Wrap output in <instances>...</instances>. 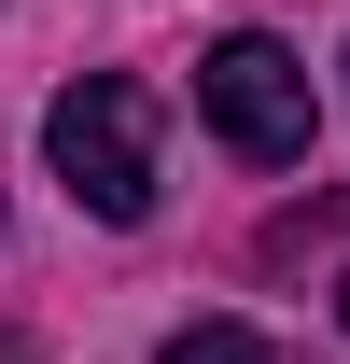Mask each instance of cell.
Segmentation results:
<instances>
[{
	"label": "cell",
	"instance_id": "6da1fadb",
	"mask_svg": "<svg viewBox=\"0 0 350 364\" xmlns=\"http://www.w3.org/2000/svg\"><path fill=\"white\" fill-rule=\"evenodd\" d=\"M43 154H56V182H70V210L140 225V210H154V85L85 70V85L43 112Z\"/></svg>",
	"mask_w": 350,
	"mask_h": 364
},
{
	"label": "cell",
	"instance_id": "7a4b0ae2",
	"mask_svg": "<svg viewBox=\"0 0 350 364\" xmlns=\"http://www.w3.org/2000/svg\"><path fill=\"white\" fill-rule=\"evenodd\" d=\"M196 112H211V140L238 154V168H295L308 127H322V98H308V56L266 43V28H238V43L196 56Z\"/></svg>",
	"mask_w": 350,
	"mask_h": 364
},
{
	"label": "cell",
	"instance_id": "3957f363",
	"mask_svg": "<svg viewBox=\"0 0 350 364\" xmlns=\"http://www.w3.org/2000/svg\"><path fill=\"white\" fill-rule=\"evenodd\" d=\"M154 364H266V336H253V322H182Z\"/></svg>",
	"mask_w": 350,
	"mask_h": 364
},
{
	"label": "cell",
	"instance_id": "277c9868",
	"mask_svg": "<svg viewBox=\"0 0 350 364\" xmlns=\"http://www.w3.org/2000/svg\"><path fill=\"white\" fill-rule=\"evenodd\" d=\"M336 322H350V280H336Z\"/></svg>",
	"mask_w": 350,
	"mask_h": 364
}]
</instances>
